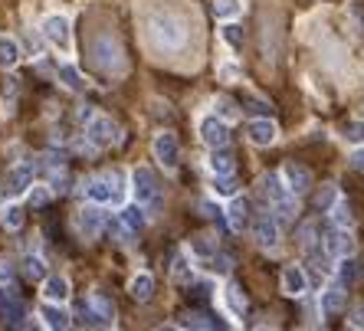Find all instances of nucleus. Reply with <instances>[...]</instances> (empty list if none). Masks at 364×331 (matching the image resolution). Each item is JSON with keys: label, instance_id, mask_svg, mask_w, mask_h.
<instances>
[{"label": "nucleus", "instance_id": "obj_44", "mask_svg": "<svg viewBox=\"0 0 364 331\" xmlns=\"http://www.w3.org/2000/svg\"><path fill=\"white\" fill-rule=\"evenodd\" d=\"M351 164L358 168V171H364V148H358V151L351 154Z\"/></svg>", "mask_w": 364, "mask_h": 331}, {"label": "nucleus", "instance_id": "obj_6", "mask_svg": "<svg viewBox=\"0 0 364 331\" xmlns=\"http://www.w3.org/2000/svg\"><path fill=\"white\" fill-rule=\"evenodd\" d=\"M197 135H201V141H204L210 151L217 148H226V141H230V131H226V122L217 115H207L201 118V125H197Z\"/></svg>", "mask_w": 364, "mask_h": 331}, {"label": "nucleus", "instance_id": "obj_9", "mask_svg": "<svg viewBox=\"0 0 364 331\" xmlns=\"http://www.w3.org/2000/svg\"><path fill=\"white\" fill-rule=\"evenodd\" d=\"M253 240H256V246H263V249H276L279 246V220L272 214H263L256 216V223H253Z\"/></svg>", "mask_w": 364, "mask_h": 331}, {"label": "nucleus", "instance_id": "obj_35", "mask_svg": "<svg viewBox=\"0 0 364 331\" xmlns=\"http://www.w3.org/2000/svg\"><path fill=\"white\" fill-rule=\"evenodd\" d=\"M354 276H358V263H354V259H342V263H338V288L351 286Z\"/></svg>", "mask_w": 364, "mask_h": 331}, {"label": "nucleus", "instance_id": "obj_14", "mask_svg": "<svg viewBox=\"0 0 364 331\" xmlns=\"http://www.w3.org/2000/svg\"><path fill=\"white\" fill-rule=\"evenodd\" d=\"M96 63L105 69V73H112V69H122V53H118V46L108 40V36H99L96 40Z\"/></svg>", "mask_w": 364, "mask_h": 331}, {"label": "nucleus", "instance_id": "obj_8", "mask_svg": "<svg viewBox=\"0 0 364 331\" xmlns=\"http://www.w3.org/2000/svg\"><path fill=\"white\" fill-rule=\"evenodd\" d=\"M325 253L332 259H351L354 256V236L351 230H338L335 226L332 233L325 236Z\"/></svg>", "mask_w": 364, "mask_h": 331}, {"label": "nucleus", "instance_id": "obj_31", "mask_svg": "<svg viewBox=\"0 0 364 331\" xmlns=\"http://www.w3.org/2000/svg\"><path fill=\"white\" fill-rule=\"evenodd\" d=\"M53 200V187H46V184H33L30 193H27V203H30L33 210H40L46 203Z\"/></svg>", "mask_w": 364, "mask_h": 331}, {"label": "nucleus", "instance_id": "obj_22", "mask_svg": "<svg viewBox=\"0 0 364 331\" xmlns=\"http://www.w3.org/2000/svg\"><path fill=\"white\" fill-rule=\"evenodd\" d=\"M207 168L214 171V177H230V174H233V168H236V161H233V154H230L226 148H217V151H210Z\"/></svg>", "mask_w": 364, "mask_h": 331}, {"label": "nucleus", "instance_id": "obj_48", "mask_svg": "<svg viewBox=\"0 0 364 331\" xmlns=\"http://www.w3.org/2000/svg\"><path fill=\"white\" fill-rule=\"evenodd\" d=\"M256 331H269V328H256Z\"/></svg>", "mask_w": 364, "mask_h": 331}, {"label": "nucleus", "instance_id": "obj_28", "mask_svg": "<svg viewBox=\"0 0 364 331\" xmlns=\"http://www.w3.org/2000/svg\"><path fill=\"white\" fill-rule=\"evenodd\" d=\"M224 302H226V309L233 311L236 318H243V311H247V299H243V292L236 286H226L224 288Z\"/></svg>", "mask_w": 364, "mask_h": 331}, {"label": "nucleus", "instance_id": "obj_43", "mask_svg": "<svg viewBox=\"0 0 364 331\" xmlns=\"http://www.w3.org/2000/svg\"><path fill=\"white\" fill-rule=\"evenodd\" d=\"M10 279H13V266L3 259V263H0V282H10Z\"/></svg>", "mask_w": 364, "mask_h": 331}, {"label": "nucleus", "instance_id": "obj_19", "mask_svg": "<svg viewBox=\"0 0 364 331\" xmlns=\"http://www.w3.org/2000/svg\"><path fill=\"white\" fill-rule=\"evenodd\" d=\"M75 226H79V233L86 236V240L99 236V230H102V214H99L96 203H92V207H82V210H79V216H75Z\"/></svg>", "mask_w": 364, "mask_h": 331}, {"label": "nucleus", "instance_id": "obj_45", "mask_svg": "<svg viewBox=\"0 0 364 331\" xmlns=\"http://www.w3.org/2000/svg\"><path fill=\"white\" fill-rule=\"evenodd\" d=\"M220 75H224L226 82H233V79H236L240 73H236V66H224V69H220Z\"/></svg>", "mask_w": 364, "mask_h": 331}, {"label": "nucleus", "instance_id": "obj_18", "mask_svg": "<svg viewBox=\"0 0 364 331\" xmlns=\"http://www.w3.org/2000/svg\"><path fill=\"white\" fill-rule=\"evenodd\" d=\"M69 295H73V288H69V279L66 276H50L43 282V299L50 305H66Z\"/></svg>", "mask_w": 364, "mask_h": 331}, {"label": "nucleus", "instance_id": "obj_47", "mask_svg": "<svg viewBox=\"0 0 364 331\" xmlns=\"http://www.w3.org/2000/svg\"><path fill=\"white\" fill-rule=\"evenodd\" d=\"M154 331H174V328H171V325H164V328H154Z\"/></svg>", "mask_w": 364, "mask_h": 331}, {"label": "nucleus", "instance_id": "obj_39", "mask_svg": "<svg viewBox=\"0 0 364 331\" xmlns=\"http://www.w3.org/2000/svg\"><path fill=\"white\" fill-rule=\"evenodd\" d=\"M214 115L217 118H224V122H230V118H236V108L230 98H217L214 102Z\"/></svg>", "mask_w": 364, "mask_h": 331}, {"label": "nucleus", "instance_id": "obj_36", "mask_svg": "<svg viewBox=\"0 0 364 331\" xmlns=\"http://www.w3.org/2000/svg\"><path fill=\"white\" fill-rule=\"evenodd\" d=\"M210 191H214L217 197H236L233 174H230V177H214V181H210Z\"/></svg>", "mask_w": 364, "mask_h": 331}, {"label": "nucleus", "instance_id": "obj_27", "mask_svg": "<svg viewBox=\"0 0 364 331\" xmlns=\"http://www.w3.org/2000/svg\"><path fill=\"white\" fill-rule=\"evenodd\" d=\"M191 256L197 259H214L217 256V240L210 233H201L197 240L191 243Z\"/></svg>", "mask_w": 364, "mask_h": 331}, {"label": "nucleus", "instance_id": "obj_10", "mask_svg": "<svg viewBox=\"0 0 364 331\" xmlns=\"http://www.w3.org/2000/svg\"><path fill=\"white\" fill-rule=\"evenodd\" d=\"M259 193H263L272 207H279V203H286L289 197H296V193H289L282 174H263V177H259Z\"/></svg>", "mask_w": 364, "mask_h": 331}, {"label": "nucleus", "instance_id": "obj_38", "mask_svg": "<svg viewBox=\"0 0 364 331\" xmlns=\"http://www.w3.org/2000/svg\"><path fill=\"white\" fill-rule=\"evenodd\" d=\"M240 7H243L240 0H217V3H214L217 17H236V13H240Z\"/></svg>", "mask_w": 364, "mask_h": 331}, {"label": "nucleus", "instance_id": "obj_3", "mask_svg": "<svg viewBox=\"0 0 364 331\" xmlns=\"http://www.w3.org/2000/svg\"><path fill=\"white\" fill-rule=\"evenodd\" d=\"M131 197H135L138 207H158L161 187H158V177H154L151 168H141L138 164V168L131 171Z\"/></svg>", "mask_w": 364, "mask_h": 331}, {"label": "nucleus", "instance_id": "obj_46", "mask_svg": "<svg viewBox=\"0 0 364 331\" xmlns=\"http://www.w3.org/2000/svg\"><path fill=\"white\" fill-rule=\"evenodd\" d=\"M23 331H43L40 325H23Z\"/></svg>", "mask_w": 364, "mask_h": 331}, {"label": "nucleus", "instance_id": "obj_25", "mask_svg": "<svg viewBox=\"0 0 364 331\" xmlns=\"http://www.w3.org/2000/svg\"><path fill=\"white\" fill-rule=\"evenodd\" d=\"M118 220H122V226L129 230V233H138L141 226H145V214H141L138 203H131V207H122V214H118Z\"/></svg>", "mask_w": 364, "mask_h": 331}, {"label": "nucleus", "instance_id": "obj_42", "mask_svg": "<svg viewBox=\"0 0 364 331\" xmlns=\"http://www.w3.org/2000/svg\"><path fill=\"white\" fill-rule=\"evenodd\" d=\"M351 325H354L358 331H364V305H361V302H358V305L351 309Z\"/></svg>", "mask_w": 364, "mask_h": 331}, {"label": "nucleus", "instance_id": "obj_2", "mask_svg": "<svg viewBox=\"0 0 364 331\" xmlns=\"http://www.w3.org/2000/svg\"><path fill=\"white\" fill-rule=\"evenodd\" d=\"M151 36H154V43L161 50H177L184 43V23L171 13H158V17H151Z\"/></svg>", "mask_w": 364, "mask_h": 331}, {"label": "nucleus", "instance_id": "obj_33", "mask_svg": "<svg viewBox=\"0 0 364 331\" xmlns=\"http://www.w3.org/2000/svg\"><path fill=\"white\" fill-rule=\"evenodd\" d=\"M59 82H63L66 89H73V92H82V89H86V79L79 75L75 66H63V69H59Z\"/></svg>", "mask_w": 364, "mask_h": 331}, {"label": "nucleus", "instance_id": "obj_17", "mask_svg": "<svg viewBox=\"0 0 364 331\" xmlns=\"http://www.w3.org/2000/svg\"><path fill=\"white\" fill-rule=\"evenodd\" d=\"M40 321H43V328H50V331H69L73 328L69 311H66L63 305H50V302L40 309Z\"/></svg>", "mask_w": 364, "mask_h": 331}, {"label": "nucleus", "instance_id": "obj_34", "mask_svg": "<svg viewBox=\"0 0 364 331\" xmlns=\"http://www.w3.org/2000/svg\"><path fill=\"white\" fill-rule=\"evenodd\" d=\"M0 220H3L7 230H20V226H23V207H20V203H7V207H3V214H0Z\"/></svg>", "mask_w": 364, "mask_h": 331}, {"label": "nucleus", "instance_id": "obj_26", "mask_svg": "<svg viewBox=\"0 0 364 331\" xmlns=\"http://www.w3.org/2000/svg\"><path fill=\"white\" fill-rule=\"evenodd\" d=\"M17 63H20V46H17V40L0 36V66L3 69H13Z\"/></svg>", "mask_w": 364, "mask_h": 331}, {"label": "nucleus", "instance_id": "obj_20", "mask_svg": "<svg viewBox=\"0 0 364 331\" xmlns=\"http://www.w3.org/2000/svg\"><path fill=\"white\" fill-rule=\"evenodd\" d=\"M226 223H230V230H236V233L249 223V200L247 197L236 193L233 200H230V207H226Z\"/></svg>", "mask_w": 364, "mask_h": 331}, {"label": "nucleus", "instance_id": "obj_4", "mask_svg": "<svg viewBox=\"0 0 364 331\" xmlns=\"http://www.w3.org/2000/svg\"><path fill=\"white\" fill-rule=\"evenodd\" d=\"M86 141L89 148H112L122 141V128L108 115H92L86 122Z\"/></svg>", "mask_w": 364, "mask_h": 331}, {"label": "nucleus", "instance_id": "obj_37", "mask_svg": "<svg viewBox=\"0 0 364 331\" xmlns=\"http://www.w3.org/2000/svg\"><path fill=\"white\" fill-rule=\"evenodd\" d=\"M344 138L351 145H358V148H364V122H348L344 125Z\"/></svg>", "mask_w": 364, "mask_h": 331}, {"label": "nucleus", "instance_id": "obj_7", "mask_svg": "<svg viewBox=\"0 0 364 331\" xmlns=\"http://www.w3.org/2000/svg\"><path fill=\"white\" fill-rule=\"evenodd\" d=\"M33 174H36V168H33L30 161H20V164H13L10 174H7V193L10 197H20V193H30V184H33Z\"/></svg>", "mask_w": 364, "mask_h": 331}, {"label": "nucleus", "instance_id": "obj_15", "mask_svg": "<svg viewBox=\"0 0 364 331\" xmlns=\"http://www.w3.org/2000/svg\"><path fill=\"white\" fill-rule=\"evenodd\" d=\"M0 318L7 321L10 328H17V325L23 321V302L3 286H0Z\"/></svg>", "mask_w": 364, "mask_h": 331}, {"label": "nucleus", "instance_id": "obj_13", "mask_svg": "<svg viewBox=\"0 0 364 331\" xmlns=\"http://www.w3.org/2000/svg\"><path fill=\"white\" fill-rule=\"evenodd\" d=\"M282 181H286L289 193H296V197H299V193H305L312 187V174H309V168H305V164H296V161H292V164H286V168H282Z\"/></svg>", "mask_w": 364, "mask_h": 331}, {"label": "nucleus", "instance_id": "obj_41", "mask_svg": "<svg viewBox=\"0 0 364 331\" xmlns=\"http://www.w3.org/2000/svg\"><path fill=\"white\" fill-rule=\"evenodd\" d=\"M210 269H214L217 276H226V272L233 269V263H230V256H226V253H217V256L210 259Z\"/></svg>", "mask_w": 364, "mask_h": 331}, {"label": "nucleus", "instance_id": "obj_21", "mask_svg": "<svg viewBox=\"0 0 364 331\" xmlns=\"http://www.w3.org/2000/svg\"><path fill=\"white\" fill-rule=\"evenodd\" d=\"M129 292H131V299H135V302H151V299H154V276H151V272H138V276H131Z\"/></svg>", "mask_w": 364, "mask_h": 331}, {"label": "nucleus", "instance_id": "obj_40", "mask_svg": "<svg viewBox=\"0 0 364 331\" xmlns=\"http://www.w3.org/2000/svg\"><path fill=\"white\" fill-rule=\"evenodd\" d=\"M315 200H319L321 210H332V207H335L338 200H342V197H338V191H335V187H325V191H321L319 197H315Z\"/></svg>", "mask_w": 364, "mask_h": 331}, {"label": "nucleus", "instance_id": "obj_12", "mask_svg": "<svg viewBox=\"0 0 364 331\" xmlns=\"http://www.w3.org/2000/svg\"><path fill=\"white\" fill-rule=\"evenodd\" d=\"M43 33H46V40H50L56 50L69 53V46H73V33H69V20H66V17H50V20L43 23Z\"/></svg>", "mask_w": 364, "mask_h": 331}, {"label": "nucleus", "instance_id": "obj_29", "mask_svg": "<svg viewBox=\"0 0 364 331\" xmlns=\"http://www.w3.org/2000/svg\"><path fill=\"white\" fill-rule=\"evenodd\" d=\"M23 272H27V279H33V282H46V279H50L46 263L40 256H27V259H23Z\"/></svg>", "mask_w": 364, "mask_h": 331}, {"label": "nucleus", "instance_id": "obj_5", "mask_svg": "<svg viewBox=\"0 0 364 331\" xmlns=\"http://www.w3.org/2000/svg\"><path fill=\"white\" fill-rule=\"evenodd\" d=\"M151 151H154V158H158V164L164 171H174L177 161H181V145H177V135L174 131H158Z\"/></svg>", "mask_w": 364, "mask_h": 331}, {"label": "nucleus", "instance_id": "obj_16", "mask_svg": "<svg viewBox=\"0 0 364 331\" xmlns=\"http://www.w3.org/2000/svg\"><path fill=\"white\" fill-rule=\"evenodd\" d=\"M305 288H309V276H305V269L299 263L282 269V292L286 295H305Z\"/></svg>", "mask_w": 364, "mask_h": 331}, {"label": "nucleus", "instance_id": "obj_24", "mask_svg": "<svg viewBox=\"0 0 364 331\" xmlns=\"http://www.w3.org/2000/svg\"><path fill=\"white\" fill-rule=\"evenodd\" d=\"M89 311H92V318L96 321H112L115 318V305H112L105 295H99V292L89 295Z\"/></svg>", "mask_w": 364, "mask_h": 331}, {"label": "nucleus", "instance_id": "obj_11", "mask_svg": "<svg viewBox=\"0 0 364 331\" xmlns=\"http://www.w3.org/2000/svg\"><path fill=\"white\" fill-rule=\"evenodd\" d=\"M247 138H249V145H256V148H269V145H276L279 128L269 118H253L247 125Z\"/></svg>", "mask_w": 364, "mask_h": 331}, {"label": "nucleus", "instance_id": "obj_23", "mask_svg": "<svg viewBox=\"0 0 364 331\" xmlns=\"http://www.w3.org/2000/svg\"><path fill=\"white\" fill-rule=\"evenodd\" d=\"M344 309V292L338 286H328V288H321V295H319V311L321 315H338V311Z\"/></svg>", "mask_w": 364, "mask_h": 331}, {"label": "nucleus", "instance_id": "obj_1", "mask_svg": "<svg viewBox=\"0 0 364 331\" xmlns=\"http://www.w3.org/2000/svg\"><path fill=\"white\" fill-rule=\"evenodd\" d=\"M122 174H102V177H89L86 181V197L96 207H105V203H122Z\"/></svg>", "mask_w": 364, "mask_h": 331}, {"label": "nucleus", "instance_id": "obj_32", "mask_svg": "<svg viewBox=\"0 0 364 331\" xmlns=\"http://www.w3.org/2000/svg\"><path fill=\"white\" fill-rule=\"evenodd\" d=\"M332 223L338 226V230H351V223H354V214H351V207L344 200H338L332 207Z\"/></svg>", "mask_w": 364, "mask_h": 331}, {"label": "nucleus", "instance_id": "obj_30", "mask_svg": "<svg viewBox=\"0 0 364 331\" xmlns=\"http://www.w3.org/2000/svg\"><path fill=\"white\" fill-rule=\"evenodd\" d=\"M171 279L174 282H191L194 279V263L187 256H174V263H171Z\"/></svg>", "mask_w": 364, "mask_h": 331}]
</instances>
